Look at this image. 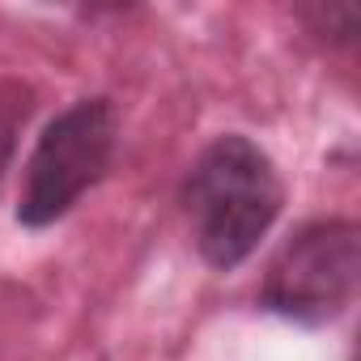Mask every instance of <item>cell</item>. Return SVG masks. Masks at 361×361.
Instances as JSON below:
<instances>
[{"instance_id": "cell-1", "label": "cell", "mask_w": 361, "mask_h": 361, "mask_svg": "<svg viewBox=\"0 0 361 361\" xmlns=\"http://www.w3.org/2000/svg\"><path fill=\"white\" fill-rule=\"evenodd\" d=\"M188 234L213 272L243 268L285 209V178L272 153L247 132L213 136L178 183Z\"/></svg>"}, {"instance_id": "cell-2", "label": "cell", "mask_w": 361, "mask_h": 361, "mask_svg": "<svg viewBox=\"0 0 361 361\" xmlns=\"http://www.w3.org/2000/svg\"><path fill=\"white\" fill-rule=\"evenodd\" d=\"M119 153V111L106 94H85L47 119L39 132L18 196V221L47 230L64 221L102 178Z\"/></svg>"}, {"instance_id": "cell-3", "label": "cell", "mask_w": 361, "mask_h": 361, "mask_svg": "<svg viewBox=\"0 0 361 361\" xmlns=\"http://www.w3.org/2000/svg\"><path fill=\"white\" fill-rule=\"evenodd\" d=\"M361 289V226L353 217H314L298 226L264 268L255 306L298 323L331 327Z\"/></svg>"}, {"instance_id": "cell-4", "label": "cell", "mask_w": 361, "mask_h": 361, "mask_svg": "<svg viewBox=\"0 0 361 361\" xmlns=\"http://www.w3.org/2000/svg\"><path fill=\"white\" fill-rule=\"evenodd\" d=\"M35 102H39V94L30 81L0 73V183H5V174L18 157V140L35 115Z\"/></svg>"}, {"instance_id": "cell-5", "label": "cell", "mask_w": 361, "mask_h": 361, "mask_svg": "<svg viewBox=\"0 0 361 361\" xmlns=\"http://www.w3.org/2000/svg\"><path fill=\"white\" fill-rule=\"evenodd\" d=\"M293 18L306 26V35H314L319 43L327 47H357V35H361V9L353 0H314V5H298Z\"/></svg>"}, {"instance_id": "cell-6", "label": "cell", "mask_w": 361, "mask_h": 361, "mask_svg": "<svg viewBox=\"0 0 361 361\" xmlns=\"http://www.w3.org/2000/svg\"><path fill=\"white\" fill-rule=\"evenodd\" d=\"M39 314V302L26 285L9 281V276H0V357H5L35 323Z\"/></svg>"}]
</instances>
